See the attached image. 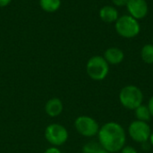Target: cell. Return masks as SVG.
Segmentation results:
<instances>
[{
    "instance_id": "obj_1",
    "label": "cell",
    "mask_w": 153,
    "mask_h": 153,
    "mask_svg": "<svg viewBox=\"0 0 153 153\" xmlns=\"http://www.w3.org/2000/svg\"><path fill=\"white\" fill-rule=\"evenodd\" d=\"M98 142L110 153L120 152L126 143V132L122 125L117 122H107L100 127Z\"/></svg>"
},
{
    "instance_id": "obj_2",
    "label": "cell",
    "mask_w": 153,
    "mask_h": 153,
    "mask_svg": "<svg viewBox=\"0 0 153 153\" xmlns=\"http://www.w3.org/2000/svg\"><path fill=\"white\" fill-rule=\"evenodd\" d=\"M118 99L119 102L125 108L128 110H134L143 103L144 95L138 86L129 84L120 90Z\"/></svg>"
},
{
    "instance_id": "obj_3",
    "label": "cell",
    "mask_w": 153,
    "mask_h": 153,
    "mask_svg": "<svg viewBox=\"0 0 153 153\" xmlns=\"http://www.w3.org/2000/svg\"><path fill=\"white\" fill-rule=\"evenodd\" d=\"M116 32L124 39H134L141 32V24L138 20L131 15H120L115 22Z\"/></svg>"
},
{
    "instance_id": "obj_4",
    "label": "cell",
    "mask_w": 153,
    "mask_h": 153,
    "mask_svg": "<svg viewBox=\"0 0 153 153\" xmlns=\"http://www.w3.org/2000/svg\"><path fill=\"white\" fill-rule=\"evenodd\" d=\"M86 73L93 81H103L108 75L109 65L103 56H93L86 64Z\"/></svg>"
},
{
    "instance_id": "obj_5",
    "label": "cell",
    "mask_w": 153,
    "mask_h": 153,
    "mask_svg": "<svg viewBox=\"0 0 153 153\" xmlns=\"http://www.w3.org/2000/svg\"><path fill=\"white\" fill-rule=\"evenodd\" d=\"M45 138L52 146L59 147L64 145L69 137L67 129L61 124L53 123L48 125L45 129Z\"/></svg>"
},
{
    "instance_id": "obj_6",
    "label": "cell",
    "mask_w": 153,
    "mask_h": 153,
    "mask_svg": "<svg viewBox=\"0 0 153 153\" xmlns=\"http://www.w3.org/2000/svg\"><path fill=\"white\" fill-rule=\"evenodd\" d=\"M100 127L98 121L90 116H79L74 120L76 132L83 137L92 138L97 136Z\"/></svg>"
},
{
    "instance_id": "obj_7",
    "label": "cell",
    "mask_w": 153,
    "mask_h": 153,
    "mask_svg": "<svg viewBox=\"0 0 153 153\" xmlns=\"http://www.w3.org/2000/svg\"><path fill=\"white\" fill-rule=\"evenodd\" d=\"M127 133L134 142L142 144L143 143L149 142L152 128L147 122H143L136 119L130 123Z\"/></svg>"
},
{
    "instance_id": "obj_8",
    "label": "cell",
    "mask_w": 153,
    "mask_h": 153,
    "mask_svg": "<svg viewBox=\"0 0 153 153\" xmlns=\"http://www.w3.org/2000/svg\"><path fill=\"white\" fill-rule=\"evenodd\" d=\"M126 7L128 14L138 21L144 19L149 13V5L146 0H128Z\"/></svg>"
},
{
    "instance_id": "obj_9",
    "label": "cell",
    "mask_w": 153,
    "mask_h": 153,
    "mask_svg": "<svg viewBox=\"0 0 153 153\" xmlns=\"http://www.w3.org/2000/svg\"><path fill=\"white\" fill-rule=\"evenodd\" d=\"M103 57L109 65H117L124 61L125 53L117 47H110L105 50Z\"/></svg>"
},
{
    "instance_id": "obj_10",
    "label": "cell",
    "mask_w": 153,
    "mask_h": 153,
    "mask_svg": "<svg viewBox=\"0 0 153 153\" xmlns=\"http://www.w3.org/2000/svg\"><path fill=\"white\" fill-rule=\"evenodd\" d=\"M99 15L101 21L106 23H115L120 16L117 8L110 4L102 6L99 12Z\"/></svg>"
},
{
    "instance_id": "obj_11",
    "label": "cell",
    "mask_w": 153,
    "mask_h": 153,
    "mask_svg": "<svg viewBox=\"0 0 153 153\" xmlns=\"http://www.w3.org/2000/svg\"><path fill=\"white\" fill-rule=\"evenodd\" d=\"M64 104L58 98H51L45 104V112L50 117H56L62 114Z\"/></svg>"
},
{
    "instance_id": "obj_12",
    "label": "cell",
    "mask_w": 153,
    "mask_h": 153,
    "mask_svg": "<svg viewBox=\"0 0 153 153\" xmlns=\"http://www.w3.org/2000/svg\"><path fill=\"white\" fill-rule=\"evenodd\" d=\"M134 115L137 120L143 121V122H149L152 117L151 115V112L149 110V108L147 105H143L142 104L141 106H139L137 108H135L134 110Z\"/></svg>"
},
{
    "instance_id": "obj_13",
    "label": "cell",
    "mask_w": 153,
    "mask_h": 153,
    "mask_svg": "<svg viewBox=\"0 0 153 153\" xmlns=\"http://www.w3.org/2000/svg\"><path fill=\"white\" fill-rule=\"evenodd\" d=\"M142 60L147 65H153V44H145L140 51Z\"/></svg>"
},
{
    "instance_id": "obj_14",
    "label": "cell",
    "mask_w": 153,
    "mask_h": 153,
    "mask_svg": "<svg viewBox=\"0 0 153 153\" xmlns=\"http://www.w3.org/2000/svg\"><path fill=\"white\" fill-rule=\"evenodd\" d=\"M82 153H110L105 150L99 142L91 141L85 143L82 147Z\"/></svg>"
},
{
    "instance_id": "obj_15",
    "label": "cell",
    "mask_w": 153,
    "mask_h": 153,
    "mask_svg": "<svg viewBox=\"0 0 153 153\" xmlns=\"http://www.w3.org/2000/svg\"><path fill=\"white\" fill-rule=\"evenodd\" d=\"M39 5L45 12L54 13L59 9L61 0H39Z\"/></svg>"
},
{
    "instance_id": "obj_16",
    "label": "cell",
    "mask_w": 153,
    "mask_h": 153,
    "mask_svg": "<svg viewBox=\"0 0 153 153\" xmlns=\"http://www.w3.org/2000/svg\"><path fill=\"white\" fill-rule=\"evenodd\" d=\"M113 5L117 8H122L125 7L128 2V0H111Z\"/></svg>"
},
{
    "instance_id": "obj_17",
    "label": "cell",
    "mask_w": 153,
    "mask_h": 153,
    "mask_svg": "<svg viewBox=\"0 0 153 153\" xmlns=\"http://www.w3.org/2000/svg\"><path fill=\"white\" fill-rule=\"evenodd\" d=\"M120 153H138V152L134 147L131 145H125L120 151Z\"/></svg>"
},
{
    "instance_id": "obj_18",
    "label": "cell",
    "mask_w": 153,
    "mask_h": 153,
    "mask_svg": "<svg viewBox=\"0 0 153 153\" xmlns=\"http://www.w3.org/2000/svg\"><path fill=\"white\" fill-rule=\"evenodd\" d=\"M43 153H62V152L58 147L51 146V147H48Z\"/></svg>"
},
{
    "instance_id": "obj_19",
    "label": "cell",
    "mask_w": 153,
    "mask_h": 153,
    "mask_svg": "<svg viewBox=\"0 0 153 153\" xmlns=\"http://www.w3.org/2000/svg\"><path fill=\"white\" fill-rule=\"evenodd\" d=\"M148 108H149V110L151 112V115H152V117H153V95L150 98L149 101H148V104H147Z\"/></svg>"
},
{
    "instance_id": "obj_20",
    "label": "cell",
    "mask_w": 153,
    "mask_h": 153,
    "mask_svg": "<svg viewBox=\"0 0 153 153\" xmlns=\"http://www.w3.org/2000/svg\"><path fill=\"white\" fill-rule=\"evenodd\" d=\"M12 0H0V7H5L7 6Z\"/></svg>"
},
{
    "instance_id": "obj_21",
    "label": "cell",
    "mask_w": 153,
    "mask_h": 153,
    "mask_svg": "<svg viewBox=\"0 0 153 153\" xmlns=\"http://www.w3.org/2000/svg\"><path fill=\"white\" fill-rule=\"evenodd\" d=\"M149 143L151 144V146L153 147V131L152 130V133H151V135H150V138H149Z\"/></svg>"
},
{
    "instance_id": "obj_22",
    "label": "cell",
    "mask_w": 153,
    "mask_h": 153,
    "mask_svg": "<svg viewBox=\"0 0 153 153\" xmlns=\"http://www.w3.org/2000/svg\"><path fill=\"white\" fill-rule=\"evenodd\" d=\"M152 44H153V38H152Z\"/></svg>"
},
{
    "instance_id": "obj_23",
    "label": "cell",
    "mask_w": 153,
    "mask_h": 153,
    "mask_svg": "<svg viewBox=\"0 0 153 153\" xmlns=\"http://www.w3.org/2000/svg\"><path fill=\"white\" fill-rule=\"evenodd\" d=\"M152 74H153V69H152Z\"/></svg>"
}]
</instances>
